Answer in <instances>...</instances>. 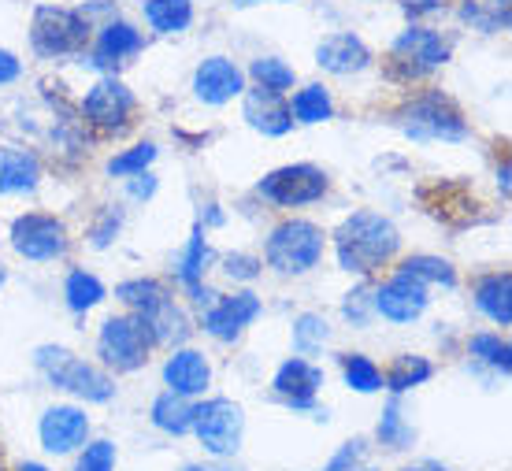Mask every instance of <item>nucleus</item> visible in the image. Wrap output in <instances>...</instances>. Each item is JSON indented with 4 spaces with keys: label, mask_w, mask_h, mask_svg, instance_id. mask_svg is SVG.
<instances>
[{
    "label": "nucleus",
    "mask_w": 512,
    "mask_h": 471,
    "mask_svg": "<svg viewBox=\"0 0 512 471\" xmlns=\"http://www.w3.org/2000/svg\"><path fill=\"white\" fill-rule=\"evenodd\" d=\"M397 249H401V234L379 212H353L334 234L338 264H342V271H353V275H375L383 264L394 260Z\"/></svg>",
    "instance_id": "nucleus-1"
},
{
    "label": "nucleus",
    "mask_w": 512,
    "mask_h": 471,
    "mask_svg": "<svg viewBox=\"0 0 512 471\" xmlns=\"http://www.w3.org/2000/svg\"><path fill=\"white\" fill-rule=\"evenodd\" d=\"M34 364L45 371V379H49L56 390H67V394L82 397V401L104 405V401L116 397V382L108 379L101 368H93V364H86L82 357L60 349V345H41L38 353H34Z\"/></svg>",
    "instance_id": "nucleus-2"
},
{
    "label": "nucleus",
    "mask_w": 512,
    "mask_h": 471,
    "mask_svg": "<svg viewBox=\"0 0 512 471\" xmlns=\"http://www.w3.org/2000/svg\"><path fill=\"white\" fill-rule=\"evenodd\" d=\"M394 119L412 141H464L468 138V123H464L461 108L438 90H427V93H420V97H412Z\"/></svg>",
    "instance_id": "nucleus-3"
},
{
    "label": "nucleus",
    "mask_w": 512,
    "mask_h": 471,
    "mask_svg": "<svg viewBox=\"0 0 512 471\" xmlns=\"http://www.w3.org/2000/svg\"><path fill=\"white\" fill-rule=\"evenodd\" d=\"M323 230L316 223H308V219H286L279 227L268 234V245H264V256H268V264L279 275H305L320 264L323 256Z\"/></svg>",
    "instance_id": "nucleus-4"
},
{
    "label": "nucleus",
    "mask_w": 512,
    "mask_h": 471,
    "mask_svg": "<svg viewBox=\"0 0 512 471\" xmlns=\"http://www.w3.org/2000/svg\"><path fill=\"white\" fill-rule=\"evenodd\" d=\"M90 41V19L71 8H38L34 26H30V45L45 60H60V56H78Z\"/></svg>",
    "instance_id": "nucleus-5"
},
{
    "label": "nucleus",
    "mask_w": 512,
    "mask_h": 471,
    "mask_svg": "<svg viewBox=\"0 0 512 471\" xmlns=\"http://www.w3.org/2000/svg\"><path fill=\"white\" fill-rule=\"evenodd\" d=\"M193 434L212 457H234L242 449L245 412L227 397H212L205 405H193Z\"/></svg>",
    "instance_id": "nucleus-6"
},
{
    "label": "nucleus",
    "mask_w": 512,
    "mask_h": 471,
    "mask_svg": "<svg viewBox=\"0 0 512 471\" xmlns=\"http://www.w3.org/2000/svg\"><path fill=\"white\" fill-rule=\"evenodd\" d=\"M153 349V334L145 331V323L138 316H112L104 319L101 338H97V353L108 368L116 371H138L145 368Z\"/></svg>",
    "instance_id": "nucleus-7"
},
{
    "label": "nucleus",
    "mask_w": 512,
    "mask_h": 471,
    "mask_svg": "<svg viewBox=\"0 0 512 471\" xmlns=\"http://www.w3.org/2000/svg\"><path fill=\"white\" fill-rule=\"evenodd\" d=\"M327 175H323L316 164H286L279 171H271L260 179L256 193L264 197V201L279 204V208H301V204H316L323 201V193H327Z\"/></svg>",
    "instance_id": "nucleus-8"
},
{
    "label": "nucleus",
    "mask_w": 512,
    "mask_h": 471,
    "mask_svg": "<svg viewBox=\"0 0 512 471\" xmlns=\"http://www.w3.org/2000/svg\"><path fill=\"white\" fill-rule=\"evenodd\" d=\"M449 60V41L427 26H409L401 38L390 45V67L397 78H423L427 71H435Z\"/></svg>",
    "instance_id": "nucleus-9"
},
{
    "label": "nucleus",
    "mask_w": 512,
    "mask_h": 471,
    "mask_svg": "<svg viewBox=\"0 0 512 471\" xmlns=\"http://www.w3.org/2000/svg\"><path fill=\"white\" fill-rule=\"evenodd\" d=\"M12 249L26 260H56L67 253V230L56 216H41V212H26L12 223Z\"/></svg>",
    "instance_id": "nucleus-10"
},
{
    "label": "nucleus",
    "mask_w": 512,
    "mask_h": 471,
    "mask_svg": "<svg viewBox=\"0 0 512 471\" xmlns=\"http://www.w3.org/2000/svg\"><path fill=\"white\" fill-rule=\"evenodd\" d=\"M82 115H86V123H93L97 130H123L130 123V115H134V93H130L116 75H108L86 93Z\"/></svg>",
    "instance_id": "nucleus-11"
},
{
    "label": "nucleus",
    "mask_w": 512,
    "mask_h": 471,
    "mask_svg": "<svg viewBox=\"0 0 512 471\" xmlns=\"http://www.w3.org/2000/svg\"><path fill=\"white\" fill-rule=\"evenodd\" d=\"M275 397L282 405H290L294 412H312L316 408V394L323 386V368H316L312 360L305 357H290L275 371Z\"/></svg>",
    "instance_id": "nucleus-12"
},
{
    "label": "nucleus",
    "mask_w": 512,
    "mask_h": 471,
    "mask_svg": "<svg viewBox=\"0 0 512 471\" xmlns=\"http://www.w3.org/2000/svg\"><path fill=\"white\" fill-rule=\"evenodd\" d=\"M427 301H431L427 297V282L412 279L405 271H397L394 279H386L375 290V312H383L390 323H412V319H420Z\"/></svg>",
    "instance_id": "nucleus-13"
},
{
    "label": "nucleus",
    "mask_w": 512,
    "mask_h": 471,
    "mask_svg": "<svg viewBox=\"0 0 512 471\" xmlns=\"http://www.w3.org/2000/svg\"><path fill=\"white\" fill-rule=\"evenodd\" d=\"M38 434H41V446L49 449V453H56V457L60 453H75L90 438V416L75 405H56L41 416Z\"/></svg>",
    "instance_id": "nucleus-14"
},
{
    "label": "nucleus",
    "mask_w": 512,
    "mask_h": 471,
    "mask_svg": "<svg viewBox=\"0 0 512 471\" xmlns=\"http://www.w3.org/2000/svg\"><path fill=\"white\" fill-rule=\"evenodd\" d=\"M208 260H212V249H208V242H205V227L197 223L190 234V242H186V249H182L179 260H175V279L182 282V290L190 293L193 305H201V308L216 301V293L205 286Z\"/></svg>",
    "instance_id": "nucleus-15"
},
{
    "label": "nucleus",
    "mask_w": 512,
    "mask_h": 471,
    "mask_svg": "<svg viewBox=\"0 0 512 471\" xmlns=\"http://www.w3.org/2000/svg\"><path fill=\"white\" fill-rule=\"evenodd\" d=\"M193 93H197L205 104H227V101H234V97H242L245 93L242 67L231 64L227 56H212V60H205V64L197 67V75H193Z\"/></svg>",
    "instance_id": "nucleus-16"
},
{
    "label": "nucleus",
    "mask_w": 512,
    "mask_h": 471,
    "mask_svg": "<svg viewBox=\"0 0 512 471\" xmlns=\"http://www.w3.org/2000/svg\"><path fill=\"white\" fill-rule=\"evenodd\" d=\"M260 316V301L256 293H234V297H223L205 312V331L219 342H234L238 334Z\"/></svg>",
    "instance_id": "nucleus-17"
},
{
    "label": "nucleus",
    "mask_w": 512,
    "mask_h": 471,
    "mask_svg": "<svg viewBox=\"0 0 512 471\" xmlns=\"http://www.w3.org/2000/svg\"><path fill=\"white\" fill-rule=\"evenodd\" d=\"M164 382L171 394H182V397L205 394L208 382H212V368H208L205 353H197V349H175L164 364Z\"/></svg>",
    "instance_id": "nucleus-18"
},
{
    "label": "nucleus",
    "mask_w": 512,
    "mask_h": 471,
    "mask_svg": "<svg viewBox=\"0 0 512 471\" xmlns=\"http://www.w3.org/2000/svg\"><path fill=\"white\" fill-rule=\"evenodd\" d=\"M245 119H249V127L268 138H282L294 127V115H290V104L282 101V93L260 90V86L245 90Z\"/></svg>",
    "instance_id": "nucleus-19"
},
{
    "label": "nucleus",
    "mask_w": 512,
    "mask_h": 471,
    "mask_svg": "<svg viewBox=\"0 0 512 471\" xmlns=\"http://www.w3.org/2000/svg\"><path fill=\"white\" fill-rule=\"evenodd\" d=\"M316 64L331 75H357L372 64V52L357 34H327L316 49Z\"/></svg>",
    "instance_id": "nucleus-20"
},
{
    "label": "nucleus",
    "mask_w": 512,
    "mask_h": 471,
    "mask_svg": "<svg viewBox=\"0 0 512 471\" xmlns=\"http://www.w3.org/2000/svg\"><path fill=\"white\" fill-rule=\"evenodd\" d=\"M138 319L145 323V331L153 334V345L156 342H182L186 334H190V323H186V316H182V308L171 301V297H160V301H153L149 308H141Z\"/></svg>",
    "instance_id": "nucleus-21"
},
{
    "label": "nucleus",
    "mask_w": 512,
    "mask_h": 471,
    "mask_svg": "<svg viewBox=\"0 0 512 471\" xmlns=\"http://www.w3.org/2000/svg\"><path fill=\"white\" fill-rule=\"evenodd\" d=\"M138 49H141V34H138V30H134L130 23H123V19H112V23L101 30V38H97V49H93L90 64L116 67V64H123L127 56H134Z\"/></svg>",
    "instance_id": "nucleus-22"
},
{
    "label": "nucleus",
    "mask_w": 512,
    "mask_h": 471,
    "mask_svg": "<svg viewBox=\"0 0 512 471\" xmlns=\"http://www.w3.org/2000/svg\"><path fill=\"white\" fill-rule=\"evenodd\" d=\"M475 305L479 312H487L498 327L512 323V275L509 271H494L475 282Z\"/></svg>",
    "instance_id": "nucleus-23"
},
{
    "label": "nucleus",
    "mask_w": 512,
    "mask_h": 471,
    "mask_svg": "<svg viewBox=\"0 0 512 471\" xmlns=\"http://www.w3.org/2000/svg\"><path fill=\"white\" fill-rule=\"evenodd\" d=\"M41 179V160L26 149H0V193H26Z\"/></svg>",
    "instance_id": "nucleus-24"
},
{
    "label": "nucleus",
    "mask_w": 512,
    "mask_h": 471,
    "mask_svg": "<svg viewBox=\"0 0 512 471\" xmlns=\"http://www.w3.org/2000/svg\"><path fill=\"white\" fill-rule=\"evenodd\" d=\"M512 0H461V19L472 30L483 34H501L512 23Z\"/></svg>",
    "instance_id": "nucleus-25"
},
{
    "label": "nucleus",
    "mask_w": 512,
    "mask_h": 471,
    "mask_svg": "<svg viewBox=\"0 0 512 471\" xmlns=\"http://www.w3.org/2000/svg\"><path fill=\"white\" fill-rule=\"evenodd\" d=\"M145 19L160 34H182L193 23L190 0H145Z\"/></svg>",
    "instance_id": "nucleus-26"
},
{
    "label": "nucleus",
    "mask_w": 512,
    "mask_h": 471,
    "mask_svg": "<svg viewBox=\"0 0 512 471\" xmlns=\"http://www.w3.org/2000/svg\"><path fill=\"white\" fill-rule=\"evenodd\" d=\"M153 423L167 434H186L193 427V405L182 394H160L153 401Z\"/></svg>",
    "instance_id": "nucleus-27"
},
{
    "label": "nucleus",
    "mask_w": 512,
    "mask_h": 471,
    "mask_svg": "<svg viewBox=\"0 0 512 471\" xmlns=\"http://www.w3.org/2000/svg\"><path fill=\"white\" fill-rule=\"evenodd\" d=\"M431 375H435L431 360H423V357H397L394 364H390V371L383 375V386L390 390V394H405V390H412V386L427 382Z\"/></svg>",
    "instance_id": "nucleus-28"
},
{
    "label": "nucleus",
    "mask_w": 512,
    "mask_h": 471,
    "mask_svg": "<svg viewBox=\"0 0 512 471\" xmlns=\"http://www.w3.org/2000/svg\"><path fill=\"white\" fill-rule=\"evenodd\" d=\"M290 115H294V123H327V119L334 115L331 93L323 90V86H305V90H297L294 101H290Z\"/></svg>",
    "instance_id": "nucleus-29"
},
{
    "label": "nucleus",
    "mask_w": 512,
    "mask_h": 471,
    "mask_svg": "<svg viewBox=\"0 0 512 471\" xmlns=\"http://www.w3.org/2000/svg\"><path fill=\"white\" fill-rule=\"evenodd\" d=\"M64 297H67V308L71 312H90L104 301V282L90 271H71L67 275V286H64Z\"/></svg>",
    "instance_id": "nucleus-30"
},
{
    "label": "nucleus",
    "mask_w": 512,
    "mask_h": 471,
    "mask_svg": "<svg viewBox=\"0 0 512 471\" xmlns=\"http://www.w3.org/2000/svg\"><path fill=\"white\" fill-rule=\"evenodd\" d=\"M342 360V375H346V386L357 390V394H379L383 390V371L375 360H368L364 353H346Z\"/></svg>",
    "instance_id": "nucleus-31"
},
{
    "label": "nucleus",
    "mask_w": 512,
    "mask_h": 471,
    "mask_svg": "<svg viewBox=\"0 0 512 471\" xmlns=\"http://www.w3.org/2000/svg\"><path fill=\"white\" fill-rule=\"evenodd\" d=\"M401 271H405V275H412V279H420V282L457 286V271H453V264H449V260H442V256H409V260L401 264Z\"/></svg>",
    "instance_id": "nucleus-32"
},
{
    "label": "nucleus",
    "mask_w": 512,
    "mask_h": 471,
    "mask_svg": "<svg viewBox=\"0 0 512 471\" xmlns=\"http://www.w3.org/2000/svg\"><path fill=\"white\" fill-rule=\"evenodd\" d=\"M327 338H331V327H327V319H323V316H316V312H305V316L294 319V349L301 353V357H308V353L323 349V345H327Z\"/></svg>",
    "instance_id": "nucleus-33"
},
{
    "label": "nucleus",
    "mask_w": 512,
    "mask_h": 471,
    "mask_svg": "<svg viewBox=\"0 0 512 471\" xmlns=\"http://www.w3.org/2000/svg\"><path fill=\"white\" fill-rule=\"evenodd\" d=\"M412 438H416V434H412V427L405 423V416H401V401H397V394H394L383 412V420H379V442L390 449H409Z\"/></svg>",
    "instance_id": "nucleus-34"
},
{
    "label": "nucleus",
    "mask_w": 512,
    "mask_h": 471,
    "mask_svg": "<svg viewBox=\"0 0 512 471\" xmlns=\"http://www.w3.org/2000/svg\"><path fill=\"white\" fill-rule=\"evenodd\" d=\"M249 75L256 78L260 90H271V93H286L290 86H294V67H286L282 60H275V56H260V60H253Z\"/></svg>",
    "instance_id": "nucleus-35"
},
{
    "label": "nucleus",
    "mask_w": 512,
    "mask_h": 471,
    "mask_svg": "<svg viewBox=\"0 0 512 471\" xmlns=\"http://www.w3.org/2000/svg\"><path fill=\"white\" fill-rule=\"evenodd\" d=\"M468 353H472L475 360L490 364L494 371H501V375H509L512 349H509V342H501L498 334H475L472 342H468Z\"/></svg>",
    "instance_id": "nucleus-36"
},
{
    "label": "nucleus",
    "mask_w": 512,
    "mask_h": 471,
    "mask_svg": "<svg viewBox=\"0 0 512 471\" xmlns=\"http://www.w3.org/2000/svg\"><path fill=\"white\" fill-rule=\"evenodd\" d=\"M156 160V145L153 141H141L127 153H119L108 160V175H116V179H130V175H141V171H149V164Z\"/></svg>",
    "instance_id": "nucleus-37"
},
{
    "label": "nucleus",
    "mask_w": 512,
    "mask_h": 471,
    "mask_svg": "<svg viewBox=\"0 0 512 471\" xmlns=\"http://www.w3.org/2000/svg\"><path fill=\"white\" fill-rule=\"evenodd\" d=\"M164 293H167L164 282H156V279H130V282H119L116 286V297L123 301V305L134 308V312L149 308L153 301H160Z\"/></svg>",
    "instance_id": "nucleus-38"
},
{
    "label": "nucleus",
    "mask_w": 512,
    "mask_h": 471,
    "mask_svg": "<svg viewBox=\"0 0 512 471\" xmlns=\"http://www.w3.org/2000/svg\"><path fill=\"white\" fill-rule=\"evenodd\" d=\"M75 471H116V446L112 442H93L75 460Z\"/></svg>",
    "instance_id": "nucleus-39"
},
{
    "label": "nucleus",
    "mask_w": 512,
    "mask_h": 471,
    "mask_svg": "<svg viewBox=\"0 0 512 471\" xmlns=\"http://www.w3.org/2000/svg\"><path fill=\"white\" fill-rule=\"evenodd\" d=\"M119 227H123V212H119V208H104L90 230V245L93 249H108L112 238L119 234Z\"/></svg>",
    "instance_id": "nucleus-40"
},
{
    "label": "nucleus",
    "mask_w": 512,
    "mask_h": 471,
    "mask_svg": "<svg viewBox=\"0 0 512 471\" xmlns=\"http://www.w3.org/2000/svg\"><path fill=\"white\" fill-rule=\"evenodd\" d=\"M375 308V297L368 286H360V290H349L346 293V305H342V316L353 323V327H364L368 323V316H372Z\"/></svg>",
    "instance_id": "nucleus-41"
},
{
    "label": "nucleus",
    "mask_w": 512,
    "mask_h": 471,
    "mask_svg": "<svg viewBox=\"0 0 512 471\" xmlns=\"http://www.w3.org/2000/svg\"><path fill=\"white\" fill-rule=\"evenodd\" d=\"M223 271L231 275V279H256L260 275V260L256 256H245V253H231V256H223Z\"/></svg>",
    "instance_id": "nucleus-42"
},
{
    "label": "nucleus",
    "mask_w": 512,
    "mask_h": 471,
    "mask_svg": "<svg viewBox=\"0 0 512 471\" xmlns=\"http://www.w3.org/2000/svg\"><path fill=\"white\" fill-rule=\"evenodd\" d=\"M360 457H364V442H346V449H342L323 471H353L360 464Z\"/></svg>",
    "instance_id": "nucleus-43"
},
{
    "label": "nucleus",
    "mask_w": 512,
    "mask_h": 471,
    "mask_svg": "<svg viewBox=\"0 0 512 471\" xmlns=\"http://www.w3.org/2000/svg\"><path fill=\"white\" fill-rule=\"evenodd\" d=\"M156 193V179L149 171H141V175H130V197H138V201H149Z\"/></svg>",
    "instance_id": "nucleus-44"
},
{
    "label": "nucleus",
    "mask_w": 512,
    "mask_h": 471,
    "mask_svg": "<svg viewBox=\"0 0 512 471\" xmlns=\"http://www.w3.org/2000/svg\"><path fill=\"white\" fill-rule=\"evenodd\" d=\"M19 71H23V67H19V60H15L8 49H0V86L15 82V78H19Z\"/></svg>",
    "instance_id": "nucleus-45"
},
{
    "label": "nucleus",
    "mask_w": 512,
    "mask_h": 471,
    "mask_svg": "<svg viewBox=\"0 0 512 471\" xmlns=\"http://www.w3.org/2000/svg\"><path fill=\"white\" fill-rule=\"evenodd\" d=\"M446 0H401V8L409 15H423V12H438Z\"/></svg>",
    "instance_id": "nucleus-46"
},
{
    "label": "nucleus",
    "mask_w": 512,
    "mask_h": 471,
    "mask_svg": "<svg viewBox=\"0 0 512 471\" xmlns=\"http://www.w3.org/2000/svg\"><path fill=\"white\" fill-rule=\"evenodd\" d=\"M498 182H501V193H509V164L498 171Z\"/></svg>",
    "instance_id": "nucleus-47"
},
{
    "label": "nucleus",
    "mask_w": 512,
    "mask_h": 471,
    "mask_svg": "<svg viewBox=\"0 0 512 471\" xmlns=\"http://www.w3.org/2000/svg\"><path fill=\"white\" fill-rule=\"evenodd\" d=\"M182 471H238V468H205V464H186Z\"/></svg>",
    "instance_id": "nucleus-48"
},
{
    "label": "nucleus",
    "mask_w": 512,
    "mask_h": 471,
    "mask_svg": "<svg viewBox=\"0 0 512 471\" xmlns=\"http://www.w3.org/2000/svg\"><path fill=\"white\" fill-rule=\"evenodd\" d=\"M19 471H49V468H45V464H34V460H23Z\"/></svg>",
    "instance_id": "nucleus-49"
},
{
    "label": "nucleus",
    "mask_w": 512,
    "mask_h": 471,
    "mask_svg": "<svg viewBox=\"0 0 512 471\" xmlns=\"http://www.w3.org/2000/svg\"><path fill=\"white\" fill-rule=\"evenodd\" d=\"M409 471H446V468H438V464H420V468H409Z\"/></svg>",
    "instance_id": "nucleus-50"
},
{
    "label": "nucleus",
    "mask_w": 512,
    "mask_h": 471,
    "mask_svg": "<svg viewBox=\"0 0 512 471\" xmlns=\"http://www.w3.org/2000/svg\"><path fill=\"white\" fill-rule=\"evenodd\" d=\"M234 4H238V8H245V4H260V0H234Z\"/></svg>",
    "instance_id": "nucleus-51"
},
{
    "label": "nucleus",
    "mask_w": 512,
    "mask_h": 471,
    "mask_svg": "<svg viewBox=\"0 0 512 471\" xmlns=\"http://www.w3.org/2000/svg\"><path fill=\"white\" fill-rule=\"evenodd\" d=\"M4 279H8V275H4V264H0V286H4Z\"/></svg>",
    "instance_id": "nucleus-52"
},
{
    "label": "nucleus",
    "mask_w": 512,
    "mask_h": 471,
    "mask_svg": "<svg viewBox=\"0 0 512 471\" xmlns=\"http://www.w3.org/2000/svg\"><path fill=\"white\" fill-rule=\"evenodd\" d=\"M353 471H357V468H353Z\"/></svg>",
    "instance_id": "nucleus-53"
}]
</instances>
